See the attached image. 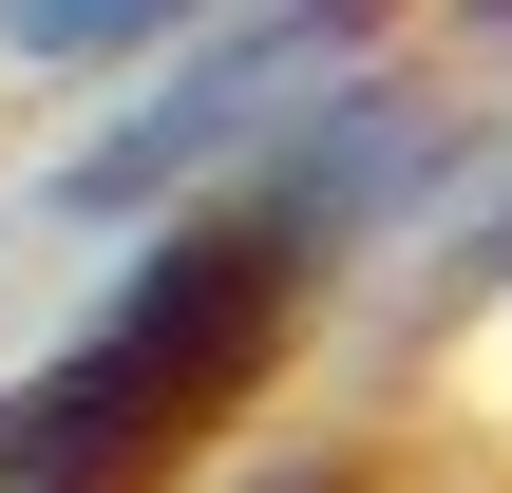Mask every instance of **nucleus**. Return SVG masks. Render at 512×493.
Wrapping results in <instances>:
<instances>
[{
  "mask_svg": "<svg viewBox=\"0 0 512 493\" xmlns=\"http://www.w3.org/2000/svg\"><path fill=\"white\" fill-rule=\"evenodd\" d=\"M304 323V228L285 209H209L171 228L19 399H0V493H171L285 361Z\"/></svg>",
  "mask_w": 512,
  "mask_h": 493,
  "instance_id": "1",
  "label": "nucleus"
},
{
  "mask_svg": "<svg viewBox=\"0 0 512 493\" xmlns=\"http://www.w3.org/2000/svg\"><path fill=\"white\" fill-rule=\"evenodd\" d=\"M228 0H0V57L38 76H95V57H152V38H209Z\"/></svg>",
  "mask_w": 512,
  "mask_h": 493,
  "instance_id": "2",
  "label": "nucleus"
}]
</instances>
